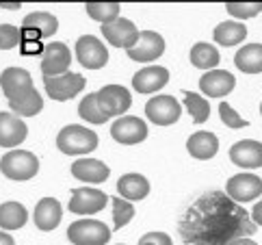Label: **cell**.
I'll return each mask as SVG.
<instances>
[{"instance_id":"7bdbcfd3","label":"cell","mask_w":262,"mask_h":245,"mask_svg":"<svg viewBox=\"0 0 262 245\" xmlns=\"http://www.w3.org/2000/svg\"><path fill=\"white\" fill-rule=\"evenodd\" d=\"M117 245H126V243H117Z\"/></svg>"},{"instance_id":"f546056e","label":"cell","mask_w":262,"mask_h":245,"mask_svg":"<svg viewBox=\"0 0 262 245\" xmlns=\"http://www.w3.org/2000/svg\"><path fill=\"white\" fill-rule=\"evenodd\" d=\"M85 11L91 20L100 24H111L119 17V3H87Z\"/></svg>"},{"instance_id":"ba28073f","label":"cell","mask_w":262,"mask_h":245,"mask_svg":"<svg viewBox=\"0 0 262 245\" xmlns=\"http://www.w3.org/2000/svg\"><path fill=\"white\" fill-rule=\"evenodd\" d=\"M70 195L68 209L72 215H96L104 211V206L108 204V195L93 187H78V189H72Z\"/></svg>"},{"instance_id":"52a82bcc","label":"cell","mask_w":262,"mask_h":245,"mask_svg":"<svg viewBox=\"0 0 262 245\" xmlns=\"http://www.w3.org/2000/svg\"><path fill=\"white\" fill-rule=\"evenodd\" d=\"M96 98H98V107L108 119L121 117L130 109V105H133L130 91L126 87H121V85H104L100 91H96Z\"/></svg>"},{"instance_id":"7402d4cb","label":"cell","mask_w":262,"mask_h":245,"mask_svg":"<svg viewBox=\"0 0 262 245\" xmlns=\"http://www.w3.org/2000/svg\"><path fill=\"white\" fill-rule=\"evenodd\" d=\"M117 193L126 202H141L149 193V180L143 174H137V172L124 174L117 180Z\"/></svg>"},{"instance_id":"30bf717a","label":"cell","mask_w":262,"mask_h":245,"mask_svg":"<svg viewBox=\"0 0 262 245\" xmlns=\"http://www.w3.org/2000/svg\"><path fill=\"white\" fill-rule=\"evenodd\" d=\"M128 52V59L130 61H137V63H152L156 59H161L163 52H165V39L161 33L156 31H141L137 37L135 46Z\"/></svg>"},{"instance_id":"83f0119b","label":"cell","mask_w":262,"mask_h":245,"mask_svg":"<svg viewBox=\"0 0 262 245\" xmlns=\"http://www.w3.org/2000/svg\"><path fill=\"white\" fill-rule=\"evenodd\" d=\"M189 59H191V65H195V68L210 72V70H217V65L221 61V54H219V50L214 48L212 44L198 42L191 48Z\"/></svg>"},{"instance_id":"5bb4252c","label":"cell","mask_w":262,"mask_h":245,"mask_svg":"<svg viewBox=\"0 0 262 245\" xmlns=\"http://www.w3.org/2000/svg\"><path fill=\"white\" fill-rule=\"evenodd\" d=\"M102 35H104V39L111 46H115V48L130 50L139 37V28L133 20H128V17H117V20H113L111 24H102Z\"/></svg>"},{"instance_id":"3957f363","label":"cell","mask_w":262,"mask_h":245,"mask_svg":"<svg viewBox=\"0 0 262 245\" xmlns=\"http://www.w3.org/2000/svg\"><path fill=\"white\" fill-rule=\"evenodd\" d=\"M108 226L100 219H78L70 223L68 241L72 245H106L111 241Z\"/></svg>"},{"instance_id":"7c38bea8","label":"cell","mask_w":262,"mask_h":245,"mask_svg":"<svg viewBox=\"0 0 262 245\" xmlns=\"http://www.w3.org/2000/svg\"><path fill=\"white\" fill-rule=\"evenodd\" d=\"M72 52L61 42H50L43 46L41 52V74L43 76H61V74L70 72Z\"/></svg>"},{"instance_id":"f1b7e54d","label":"cell","mask_w":262,"mask_h":245,"mask_svg":"<svg viewBox=\"0 0 262 245\" xmlns=\"http://www.w3.org/2000/svg\"><path fill=\"white\" fill-rule=\"evenodd\" d=\"M184 93V109L189 111L191 119L195 124H204L206 119L210 117V105L208 100L200 93H193V91H182Z\"/></svg>"},{"instance_id":"d590c367","label":"cell","mask_w":262,"mask_h":245,"mask_svg":"<svg viewBox=\"0 0 262 245\" xmlns=\"http://www.w3.org/2000/svg\"><path fill=\"white\" fill-rule=\"evenodd\" d=\"M137 245H173L171 237L167 232L161 230H154V232H145L141 239H139Z\"/></svg>"},{"instance_id":"4fadbf2b","label":"cell","mask_w":262,"mask_h":245,"mask_svg":"<svg viewBox=\"0 0 262 245\" xmlns=\"http://www.w3.org/2000/svg\"><path fill=\"white\" fill-rule=\"evenodd\" d=\"M226 191L234 202L247 204L262 195V180L256 174H234L226 185Z\"/></svg>"},{"instance_id":"8992f818","label":"cell","mask_w":262,"mask_h":245,"mask_svg":"<svg viewBox=\"0 0 262 245\" xmlns=\"http://www.w3.org/2000/svg\"><path fill=\"white\" fill-rule=\"evenodd\" d=\"M74 52H76L78 63L87 70H100L108 63L106 46H104V42H100L96 35H80Z\"/></svg>"},{"instance_id":"2e32d148","label":"cell","mask_w":262,"mask_h":245,"mask_svg":"<svg viewBox=\"0 0 262 245\" xmlns=\"http://www.w3.org/2000/svg\"><path fill=\"white\" fill-rule=\"evenodd\" d=\"M230 161L241 169L262 167V144L256 139H241L230 148Z\"/></svg>"},{"instance_id":"836d02e7","label":"cell","mask_w":262,"mask_h":245,"mask_svg":"<svg viewBox=\"0 0 262 245\" xmlns=\"http://www.w3.org/2000/svg\"><path fill=\"white\" fill-rule=\"evenodd\" d=\"M219 117H221L223 124H226L228 128H232V130H238V128H247L249 126V121L243 117V115H238V113L234 111L226 100L219 102Z\"/></svg>"},{"instance_id":"4dcf8cb0","label":"cell","mask_w":262,"mask_h":245,"mask_svg":"<svg viewBox=\"0 0 262 245\" xmlns=\"http://www.w3.org/2000/svg\"><path fill=\"white\" fill-rule=\"evenodd\" d=\"M78 115L85 119V121H89V124H96V126L106 124V121H108V117H106L104 113H102V109L98 107L96 93H87V96L80 100V105H78Z\"/></svg>"},{"instance_id":"ab89813d","label":"cell","mask_w":262,"mask_h":245,"mask_svg":"<svg viewBox=\"0 0 262 245\" xmlns=\"http://www.w3.org/2000/svg\"><path fill=\"white\" fill-rule=\"evenodd\" d=\"M0 245H15V241H13V237L9 232H0Z\"/></svg>"},{"instance_id":"d6a6232c","label":"cell","mask_w":262,"mask_h":245,"mask_svg":"<svg viewBox=\"0 0 262 245\" xmlns=\"http://www.w3.org/2000/svg\"><path fill=\"white\" fill-rule=\"evenodd\" d=\"M228 13L232 17L238 20H249V17H256L262 11V3H228L226 5Z\"/></svg>"},{"instance_id":"4316f807","label":"cell","mask_w":262,"mask_h":245,"mask_svg":"<svg viewBox=\"0 0 262 245\" xmlns=\"http://www.w3.org/2000/svg\"><path fill=\"white\" fill-rule=\"evenodd\" d=\"M9 109H11V113L15 117H35L39 115V113L43 111V98L41 93L37 89H31L26 96L17 98V100H9Z\"/></svg>"},{"instance_id":"ffe728a7","label":"cell","mask_w":262,"mask_h":245,"mask_svg":"<svg viewBox=\"0 0 262 245\" xmlns=\"http://www.w3.org/2000/svg\"><path fill=\"white\" fill-rule=\"evenodd\" d=\"M61 217H63V209L59 200H54V197H41L35 204L33 221L41 232H52L61 223Z\"/></svg>"},{"instance_id":"d4e9b609","label":"cell","mask_w":262,"mask_h":245,"mask_svg":"<svg viewBox=\"0 0 262 245\" xmlns=\"http://www.w3.org/2000/svg\"><path fill=\"white\" fill-rule=\"evenodd\" d=\"M234 63L243 74H262V44H245L234 54Z\"/></svg>"},{"instance_id":"60d3db41","label":"cell","mask_w":262,"mask_h":245,"mask_svg":"<svg viewBox=\"0 0 262 245\" xmlns=\"http://www.w3.org/2000/svg\"><path fill=\"white\" fill-rule=\"evenodd\" d=\"M22 3H0V9H9V11H13V9H20Z\"/></svg>"},{"instance_id":"8fae6325","label":"cell","mask_w":262,"mask_h":245,"mask_svg":"<svg viewBox=\"0 0 262 245\" xmlns=\"http://www.w3.org/2000/svg\"><path fill=\"white\" fill-rule=\"evenodd\" d=\"M111 137L121 146H137L147 139V124L137 115H121L111 126Z\"/></svg>"},{"instance_id":"e0dca14e","label":"cell","mask_w":262,"mask_h":245,"mask_svg":"<svg viewBox=\"0 0 262 245\" xmlns=\"http://www.w3.org/2000/svg\"><path fill=\"white\" fill-rule=\"evenodd\" d=\"M167 83H169V70L163 68V65H147L133 76V89L137 93L149 96V93L161 91Z\"/></svg>"},{"instance_id":"ac0fdd59","label":"cell","mask_w":262,"mask_h":245,"mask_svg":"<svg viewBox=\"0 0 262 245\" xmlns=\"http://www.w3.org/2000/svg\"><path fill=\"white\" fill-rule=\"evenodd\" d=\"M236 87V78L228 70H210L200 78V89L208 98H223Z\"/></svg>"},{"instance_id":"74e56055","label":"cell","mask_w":262,"mask_h":245,"mask_svg":"<svg viewBox=\"0 0 262 245\" xmlns=\"http://www.w3.org/2000/svg\"><path fill=\"white\" fill-rule=\"evenodd\" d=\"M251 219H254L258 226H262V200L254 204V209H251Z\"/></svg>"},{"instance_id":"6da1fadb","label":"cell","mask_w":262,"mask_h":245,"mask_svg":"<svg viewBox=\"0 0 262 245\" xmlns=\"http://www.w3.org/2000/svg\"><path fill=\"white\" fill-rule=\"evenodd\" d=\"M98 135L91 128L80 124H70L57 135V148L68 156H85L98 148Z\"/></svg>"},{"instance_id":"b9f144b4","label":"cell","mask_w":262,"mask_h":245,"mask_svg":"<svg viewBox=\"0 0 262 245\" xmlns=\"http://www.w3.org/2000/svg\"><path fill=\"white\" fill-rule=\"evenodd\" d=\"M260 115H262V102H260Z\"/></svg>"},{"instance_id":"e575fe53","label":"cell","mask_w":262,"mask_h":245,"mask_svg":"<svg viewBox=\"0 0 262 245\" xmlns=\"http://www.w3.org/2000/svg\"><path fill=\"white\" fill-rule=\"evenodd\" d=\"M22 44V31L13 24H0V50H11Z\"/></svg>"},{"instance_id":"cb8c5ba5","label":"cell","mask_w":262,"mask_h":245,"mask_svg":"<svg viewBox=\"0 0 262 245\" xmlns=\"http://www.w3.org/2000/svg\"><path fill=\"white\" fill-rule=\"evenodd\" d=\"M26 221H29V211H26L24 204L13 200L0 204V230L5 232L20 230Z\"/></svg>"},{"instance_id":"7a4b0ae2","label":"cell","mask_w":262,"mask_h":245,"mask_svg":"<svg viewBox=\"0 0 262 245\" xmlns=\"http://www.w3.org/2000/svg\"><path fill=\"white\" fill-rule=\"evenodd\" d=\"M0 172L7 176L9 180L26 182L37 176L39 172V158H37L29 150H9L7 154L0 156Z\"/></svg>"},{"instance_id":"44dd1931","label":"cell","mask_w":262,"mask_h":245,"mask_svg":"<svg viewBox=\"0 0 262 245\" xmlns=\"http://www.w3.org/2000/svg\"><path fill=\"white\" fill-rule=\"evenodd\" d=\"M26 135H29V128L20 117H15L9 111L0 113V148L22 146Z\"/></svg>"},{"instance_id":"484cf974","label":"cell","mask_w":262,"mask_h":245,"mask_svg":"<svg viewBox=\"0 0 262 245\" xmlns=\"http://www.w3.org/2000/svg\"><path fill=\"white\" fill-rule=\"evenodd\" d=\"M245 37H247V26L236 20H226V22L217 24V28H214V33H212V39L219 46H226V48L238 46L241 42H245Z\"/></svg>"},{"instance_id":"603a6c76","label":"cell","mask_w":262,"mask_h":245,"mask_svg":"<svg viewBox=\"0 0 262 245\" xmlns=\"http://www.w3.org/2000/svg\"><path fill=\"white\" fill-rule=\"evenodd\" d=\"M186 150L198 161H208V158H212L219 152V139L214 133H208V130H198V133H193L186 139Z\"/></svg>"},{"instance_id":"d6986e66","label":"cell","mask_w":262,"mask_h":245,"mask_svg":"<svg viewBox=\"0 0 262 245\" xmlns=\"http://www.w3.org/2000/svg\"><path fill=\"white\" fill-rule=\"evenodd\" d=\"M72 176L76 180L89 182V185H102L108 180L111 176V167L106 163L98 161V158H78L72 163Z\"/></svg>"},{"instance_id":"9a60e30c","label":"cell","mask_w":262,"mask_h":245,"mask_svg":"<svg viewBox=\"0 0 262 245\" xmlns=\"http://www.w3.org/2000/svg\"><path fill=\"white\" fill-rule=\"evenodd\" d=\"M0 87L9 100H17L26 96L31 89H35L33 76L29 70L24 68H5L0 72Z\"/></svg>"},{"instance_id":"1f68e13d","label":"cell","mask_w":262,"mask_h":245,"mask_svg":"<svg viewBox=\"0 0 262 245\" xmlns=\"http://www.w3.org/2000/svg\"><path fill=\"white\" fill-rule=\"evenodd\" d=\"M135 217V206L133 202H126L121 197H113V228L121 230L124 226H128Z\"/></svg>"},{"instance_id":"9c48e42d","label":"cell","mask_w":262,"mask_h":245,"mask_svg":"<svg viewBox=\"0 0 262 245\" xmlns=\"http://www.w3.org/2000/svg\"><path fill=\"white\" fill-rule=\"evenodd\" d=\"M43 87L52 100L68 102L85 89V76L74 72H65L61 76H43Z\"/></svg>"},{"instance_id":"277c9868","label":"cell","mask_w":262,"mask_h":245,"mask_svg":"<svg viewBox=\"0 0 262 245\" xmlns=\"http://www.w3.org/2000/svg\"><path fill=\"white\" fill-rule=\"evenodd\" d=\"M145 115L147 119L156 126H171L176 124L182 115V105L173 96L167 93H158V96L149 98L145 105Z\"/></svg>"},{"instance_id":"f35d334b","label":"cell","mask_w":262,"mask_h":245,"mask_svg":"<svg viewBox=\"0 0 262 245\" xmlns=\"http://www.w3.org/2000/svg\"><path fill=\"white\" fill-rule=\"evenodd\" d=\"M226 245H258L254 239H245V237H241V239H232L230 243H226Z\"/></svg>"},{"instance_id":"8d00e7d4","label":"cell","mask_w":262,"mask_h":245,"mask_svg":"<svg viewBox=\"0 0 262 245\" xmlns=\"http://www.w3.org/2000/svg\"><path fill=\"white\" fill-rule=\"evenodd\" d=\"M20 46H22V52L24 54H29V52H43L39 42H22Z\"/></svg>"},{"instance_id":"5b68a950","label":"cell","mask_w":262,"mask_h":245,"mask_svg":"<svg viewBox=\"0 0 262 245\" xmlns=\"http://www.w3.org/2000/svg\"><path fill=\"white\" fill-rule=\"evenodd\" d=\"M22 42L50 39L59 31V20L48 11H33L22 20Z\"/></svg>"}]
</instances>
